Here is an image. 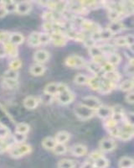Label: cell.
Returning <instances> with one entry per match:
<instances>
[{
  "label": "cell",
  "mask_w": 134,
  "mask_h": 168,
  "mask_svg": "<svg viewBox=\"0 0 134 168\" xmlns=\"http://www.w3.org/2000/svg\"><path fill=\"white\" fill-rule=\"evenodd\" d=\"M75 114L77 117L82 119V120H86L90 118H92L96 114V111L93 109H90L86 106H85L83 104H78L76 107L75 108Z\"/></svg>",
  "instance_id": "obj_1"
},
{
  "label": "cell",
  "mask_w": 134,
  "mask_h": 168,
  "mask_svg": "<svg viewBox=\"0 0 134 168\" xmlns=\"http://www.w3.org/2000/svg\"><path fill=\"white\" fill-rule=\"evenodd\" d=\"M31 152V146L27 144H19L10 149L9 153L11 156L14 158H19L29 154Z\"/></svg>",
  "instance_id": "obj_2"
},
{
  "label": "cell",
  "mask_w": 134,
  "mask_h": 168,
  "mask_svg": "<svg viewBox=\"0 0 134 168\" xmlns=\"http://www.w3.org/2000/svg\"><path fill=\"white\" fill-rule=\"evenodd\" d=\"M81 104H83L87 108H89L90 109H93L95 111L98 109L102 105L100 101L97 97H92V96L84 97L81 101Z\"/></svg>",
  "instance_id": "obj_3"
},
{
  "label": "cell",
  "mask_w": 134,
  "mask_h": 168,
  "mask_svg": "<svg viewBox=\"0 0 134 168\" xmlns=\"http://www.w3.org/2000/svg\"><path fill=\"white\" fill-rule=\"evenodd\" d=\"M65 62H66L67 66L70 67H76V68L83 67L86 65L84 58L79 56H70L67 58Z\"/></svg>",
  "instance_id": "obj_4"
},
{
  "label": "cell",
  "mask_w": 134,
  "mask_h": 168,
  "mask_svg": "<svg viewBox=\"0 0 134 168\" xmlns=\"http://www.w3.org/2000/svg\"><path fill=\"white\" fill-rule=\"evenodd\" d=\"M57 97L60 104L65 105V104H70L73 101L74 95L69 89H66L57 94Z\"/></svg>",
  "instance_id": "obj_5"
},
{
  "label": "cell",
  "mask_w": 134,
  "mask_h": 168,
  "mask_svg": "<svg viewBox=\"0 0 134 168\" xmlns=\"http://www.w3.org/2000/svg\"><path fill=\"white\" fill-rule=\"evenodd\" d=\"M50 39H51V42L55 46H62L66 43L67 38L64 33H52L50 35Z\"/></svg>",
  "instance_id": "obj_6"
},
{
  "label": "cell",
  "mask_w": 134,
  "mask_h": 168,
  "mask_svg": "<svg viewBox=\"0 0 134 168\" xmlns=\"http://www.w3.org/2000/svg\"><path fill=\"white\" fill-rule=\"evenodd\" d=\"M116 147V144L114 142L113 140H111L110 138H105L103 140H101L100 142V151L104 152H109V151H113Z\"/></svg>",
  "instance_id": "obj_7"
},
{
  "label": "cell",
  "mask_w": 134,
  "mask_h": 168,
  "mask_svg": "<svg viewBox=\"0 0 134 168\" xmlns=\"http://www.w3.org/2000/svg\"><path fill=\"white\" fill-rule=\"evenodd\" d=\"M113 113V109L111 107H107V106H100L98 109L96 110V114L98 117L107 119L111 116V114Z\"/></svg>",
  "instance_id": "obj_8"
},
{
  "label": "cell",
  "mask_w": 134,
  "mask_h": 168,
  "mask_svg": "<svg viewBox=\"0 0 134 168\" xmlns=\"http://www.w3.org/2000/svg\"><path fill=\"white\" fill-rule=\"evenodd\" d=\"M50 54L45 50H39L34 55V59L36 61L37 63L42 64L49 60Z\"/></svg>",
  "instance_id": "obj_9"
},
{
  "label": "cell",
  "mask_w": 134,
  "mask_h": 168,
  "mask_svg": "<svg viewBox=\"0 0 134 168\" xmlns=\"http://www.w3.org/2000/svg\"><path fill=\"white\" fill-rule=\"evenodd\" d=\"M80 28H81L83 30L89 31V32H90L91 34L94 33V32H97V31L100 30L97 24L94 23V22L90 21V20H84L83 23H82V24H81Z\"/></svg>",
  "instance_id": "obj_10"
},
{
  "label": "cell",
  "mask_w": 134,
  "mask_h": 168,
  "mask_svg": "<svg viewBox=\"0 0 134 168\" xmlns=\"http://www.w3.org/2000/svg\"><path fill=\"white\" fill-rule=\"evenodd\" d=\"M40 101L35 97L33 96H30L27 97L24 100H23V106L26 108L27 109H34L38 107Z\"/></svg>",
  "instance_id": "obj_11"
},
{
  "label": "cell",
  "mask_w": 134,
  "mask_h": 168,
  "mask_svg": "<svg viewBox=\"0 0 134 168\" xmlns=\"http://www.w3.org/2000/svg\"><path fill=\"white\" fill-rule=\"evenodd\" d=\"M123 29V24L122 23L121 21H113V22H111L108 24V27H107V30H109L112 35L119 33L121 31H122Z\"/></svg>",
  "instance_id": "obj_12"
},
{
  "label": "cell",
  "mask_w": 134,
  "mask_h": 168,
  "mask_svg": "<svg viewBox=\"0 0 134 168\" xmlns=\"http://www.w3.org/2000/svg\"><path fill=\"white\" fill-rule=\"evenodd\" d=\"M115 87V82H111L107 80H101L100 82V87H99V92H100L101 93H110L111 91Z\"/></svg>",
  "instance_id": "obj_13"
},
{
  "label": "cell",
  "mask_w": 134,
  "mask_h": 168,
  "mask_svg": "<svg viewBox=\"0 0 134 168\" xmlns=\"http://www.w3.org/2000/svg\"><path fill=\"white\" fill-rule=\"evenodd\" d=\"M31 4L28 2H20L17 3L16 12L19 14H27L31 10Z\"/></svg>",
  "instance_id": "obj_14"
},
{
  "label": "cell",
  "mask_w": 134,
  "mask_h": 168,
  "mask_svg": "<svg viewBox=\"0 0 134 168\" xmlns=\"http://www.w3.org/2000/svg\"><path fill=\"white\" fill-rule=\"evenodd\" d=\"M3 49L7 55H9V57H16L18 54V49H17L16 46H14L12 43H10L8 40L6 42H4V46H3Z\"/></svg>",
  "instance_id": "obj_15"
},
{
  "label": "cell",
  "mask_w": 134,
  "mask_h": 168,
  "mask_svg": "<svg viewBox=\"0 0 134 168\" xmlns=\"http://www.w3.org/2000/svg\"><path fill=\"white\" fill-rule=\"evenodd\" d=\"M71 151H72V154L76 156H83L86 154L87 149L83 144H78L74 145L71 149Z\"/></svg>",
  "instance_id": "obj_16"
},
{
  "label": "cell",
  "mask_w": 134,
  "mask_h": 168,
  "mask_svg": "<svg viewBox=\"0 0 134 168\" xmlns=\"http://www.w3.org/2000/svg\"><path fill=\"white\" fill-rule=\"evenodd\" d=\"M44 93L49 96H55L58 94V83H49L44 87Z\"/></svg>",
  "instance_id": "obj_17"
},
{
  "label": "cell",
  "mask_w": 134,
  "mask_h": 168,
  "mask_svg": "<svg viewBox=\"0 0 134 168\" xmlns=\"http://www.w3.org/2000/svg\"><path fill=\"white\" fill-rule=\"evenodd\" d=\"M55 140L58 144H65L70 140V134L66 131H60L57 133Z\"/></svg>",
  "instance_id": "obj_18"
},
{
  "label": "cell",
  "mask_w": 134,
  "mask_h": 168,
  "mask_svg": "<svg viewBox=\"0 0 134 168\" xmlns=\"http://www.w3.org/2000/svg\"><path fill=\"white\" fill-rule=\"evenodd\" d=\"M24 40L23 35H21L19 33H13L9 35V41L10 43H12L14 46H18L22 44Z\"/></svg>",
  "instance_id": "obj_19"
},
{
  "label": "cell",
  "mask_w": 134,
  "mask_h": 168,
  "mask_svg": "<svg viewBox=\"0 0 134 168\" xmlns=\"http://www.w3.org/2000/svg\"><path fill=\"white\" fill-rule=\"evenodd\" d=\"M30 71L34 76H40L45 71V67H44L42 64H34L33 66H31Z\"/></svg>",
  "instance_id": "obj_20"
},
{
  "label": "cell",
  "mask_w": 134,
  "mask_h": 168,
  "mask_svg": "<svg viewBox=\"0 0 134 168\" xmlns=\"http://www.w3.org/2000/svg\"><path fill=\"white\" fill-rule=\"evenodd\" d=\"M104 77H105V80L109 81V82H117L120 79V75H119V73L117 71L114 70L105 72Z\"/></svg>",
  "instance_id": "obj_21"
},
{
  "label": "cell",
  "mask_w": 134,
  "mask_h": 168,
  "mask_svg": "<svg viewBox=\"0 0 134 168\" xmlns=\"http://www.w3.org/2000/svg\"><path fill=\"white\" fill-rule=\"evenodd\" d=\"M56 141L55 140V138L52 137H46L44 138L42 141V145L44 149L49 150V151H53V149L56 144Z\"/></svg>",
  "instance_id": "obj_22"
},
{
  "label": "cell",
  "mask_w": 134,
  "mask_h": 168,
  "mask_svg": "<svg viewBox=\"0 0 134 168\" xmlns=\"http://www.w3.org/2000/svg\"><path fill=\"white\" fill-rule=\"evenodd\" d=\"M106 60H107V63L111 64V65H112V66H117V64L120 63L121 61V57L120 55H118L116 52H114V53L109 54V55H107V58H106Z\"/></svg>",
  "instance_id": "obj_23"
},
{
  "label": "cell",
  "mask_w": 134,
  "mask_h": 168,
  "mask_svg": "<svg viewBox=\"0 0 134 168\" xmlns=\"http://www.w3.org/2000/svg\"><path fill=\"white\" fill-rule=\"evenodd\" d=\"M87 69L90 71L91 73L93 74H99L102 71L101 69V65H100L99 63H97L96 61H90L89 63L87 64Z\"/></svg>",
  "instance_id": "obj_24"
},
{
  "label": "cell",
  "mask_w": 134,
  "mask_h": 168,
  "mask_svg": "<svg viewBox=\"0 0 134 168\" xmlns=\"http://www.w3.org/2000/svg\"><path fill=\"white\" fill-rule=\"evenodd\" d=\"M28 43L30 46H40V33L33 32L28 39Z\"/></svg>",
  "instance_id": "obj_25"
},
{
  "label": "cell",
  "mask_w": 134,
  "mask_h": 168,
  "mask_svg": "<svg viewBox=\"0 0 134 168\" xmlns=\"http://www.w3.org/2000/svg\"><path fill=\"white\" fill-rule=\"evenodd\" d=\"M100 82H101V80L98 77H89V80H88V82L87 83L89 84V86L90 87L91 89L93 90H99V87H100Z\"/></svg>",
  "instance_id": "obj_26"
},
{
  "label": "cell",
  "mask_w": 134,
  "mask_h": 168,
  "mask_svg": "<svg viewBox=\"0 0 134 168\" xmlns=\"http://www.w3.org/2000/svg\"><path fill=\"white\" fill-rule=\"evenodd\" d=\"M1 3H2V5L4 8V9L6 10L7 13L16 11V2H13V1H3V2H1Z\"/></svg>",
  "instance_id": "obj_27"
},
{
  "label": "cell",
  "mask_w": 134,
  "mask_h": 168,
  "mask_svg": "<svg viewBox=\"0 0 134 168\" xmlns=\"http://www.w3.org/2000/svg\"><path fill=\"white\" fill-rule=\"evenodd\" d=\"M93 166L95 168H106L108 166V161L103 156H100L94 160Z\"/></svg>",
  "instance_id": "obj_28"
},
{
  "label": "cell",
  "mask_w": 134,
  "mask_h": 168,
  "mask_svg": "<svg viewBox=\"0 0 134 168\" xmlns=\"http://www.w3.org/2000/svg\"><path fill=\"white\" fill-rule=\"evenodd\" d=\"M133 165L132 159L127 156H124L119 161V167L120 168H132Z\"/></svg>",
  "instance_id": "obj_29"
},
{
  "label": "cell",
  "mask_w": 134,
  "mask_h": 168,
  "mask_svg": "<svg viewBox=\"0 0 134 168\" xmlns=\"http://www.w3.org/2000/svg\"><path fill=\"white\" fill-rule=\"evenodd\" d=\"M122 15V13L118 9H111L108 13V18L111 20V22L113 21H119Z\"/></svg>",
  "instance_id": "obj_30"
},
{
  "label": "cell",
  "mask_w": 134,
  "mask_h": 168,
  "mask_svg": "<svg viewBox=\"0 0 134 168\" xmlns=\"http://www.w3.org/2000/svg\"><path fill=\"white\" fill-rule=\"evenodd\" d=\"M89 52H90V56L93 57L94 59L98 58V57H103L104 56L102 51L100 50V47L97 46H94L89 48Z\"/></svg>",
  "instance_id": "obj_31"
},
{
  "label": "cell",
  "mask_w": 134,
  "mask_h": 168,
  "mask_svg": "<svg viewBox=\"0 0 134 168\" xmlns=\"http://www.w3.org/2000/svg\"><path fill=\"white\" fill-rule=\"evenodd\" d=\"M100 50L102 51L103 55H109V54L114 53L115 52V47L113 46H111L110 44H104V45H101L100 46Z\"/></svg>",
  "instance_id": "obj_32"
},
{
  "label": "cell",
  "mask_w": 134,
  "mask_h": 168,
  "mask_svg": "<svg viewBox=\"0 0 134 168\" xmlns=\"http://www.w3.org/2000/svg\"><path fill=\"white\" fill-rule=\"evenodd\" d=\"M75 163L71 160L68 159H63L59 161L58 163V167L59 168H74L75 167Z\"/></svg>",
  "instance_id": "obj_33"
},
{
  "label": "cell",
  "mask_w": 134,
  "mask_h": 168,
  "mask_svg": "<svg viewBox=\"0 0 134 168\" xmlns=\"http://www.w3.org/2000/svg\"><path fill=\"white\" fill-rule=\"evenodd\" d=\"M88 80H89V77H86V75H83V74H78L74 78V82L78 85L86 84L88 82Z\"/></svg>",
  "instance_id": "obj_34"
},
{
  "label": "cell",
  "mask_w": 134,
  "mask_h": 168,
  "mask_svg": "<svg viewBox=\"0 0 134 168\" xmlns=\"http://www.w3.org/2000/svg\"><path fill=\"white\" fill-rule=\"evenodd\" d=\"M132 87H133V82L131 80L123 81L120 85L121 90L124 91V92H129L132 89Z\"/></svg>",
  "instance_id": "obj_35"
},
{
  "label": "cell",
  "mask_w": 134,
  "mask_h": 168,
  "mask_svg": "<svg viewBox=\"0 0 134 168\" xmlns=\"http://www.w3.org/2000/svg\"><path fill=\"white\" fill-rule=\"evenodd\" d=\"M29 131H30V125H29V124H24V123H20V124H17V126H16L17 133L26 134Z\"/></svg>",
  "instance_id": "obj_36"
},
{
  "label": "cell",
  "mask_w": 134,
  "mask_h": 168,
  "mask_svg": "<svg viewBox=\"0 0 134 168\" xmlns=\"http://www.w3.org/2000/svg\"><path fill=\"white\" fill-rule=\"evenodd\" d=\"M18 72H17V71L14 70H9L6 71L4 74H3V77H4V79H13V80H17V78H18Z\"/></svg>",
  "instance_id": "obj_37"
},
{
  "label": "cell",
  "mask_w": 134,
  "mask_h": 168,
  "mask_svg": "<svg viewBox=\"0 0 134 168\" xmlns=\"http://www.w3.org/2000/svg\"><path fill=\"white\" fill-rule=\"evenodd\" d=\"M54 152L57 155H63L66 152L67 149L65 144H55V146L53 149Z\"/></svg>",
  "instance_id": "obj_38"
},
{
  "label": "cell",
  "mask_w": 134,
  "mask_h": 168,
  "mask_svg": "<svg viewBox=\"0 0 134 168\" xmlns=\"http://www.w3.org/2000/svg\"><path fill=\"white\" fill-rule=\"evenodd\" d=\"M26 140V134H20V133H17L13 134V141L16 142L17 144H23V142Z\"/></svg>",
  "instance_id": "obj_39"
},
{
  "label": "cell",
  "mask_w": 134,
  "mask_h": 168,
  "mask_svg": "<svg viewBox=\"0 0 134 168\" xmlns=\"http://www.w3.org/2000/svg\"><path fill=\"white\" fill-rule=\"evenodd\" d=\"M51 42L50 34H40V45H46Z\"/></svg>",
  "instance_id": "obj_40"
},
{
  "label": "cell",
  "mask_w": 134,
  "mask_h": 168,
  "mask_svg": "<svg viewBox=\"0 0 134 168\" xmlns=\"http://www.w3.org/2000/svg\"><path fill=\"white\" fill-rule=\"evenodd\" d=\"M132 136H133V133H129V132H126V131L121 130H120L118 138H120L121 140H122V141H128Z\"/></svg>",
  "instance_id": "obj_41"
},
{
  "label": "cell",
  "mask_w": 134,
  "mask_h": 168,
  "mask_svg": "<svg viewBox=\"0 0 134 168\" xmlns=\"http://www.w3.org/2000/svg\"><path fill=\"white\" fill-rule=\"evenodd\" d=\"M3 85L9 88H13V87H16L18 86V81L13 80V79H4Z\"/></svg>",
  "instance_id": "obj_42"
},
{
  "label": "cell",
  "mask_w": 134,
  "mask_h": 168,
  "mask_svg": "<svg viewBox=\"0 0 134 168\" xmlns=\"http://www.w3.org/2000/svg\"><path fill=\"white\" fill-rule=\"evenodd\" d=\"M21 65H22V62L20 61L19 60H13L9 64V69L11 70H14L17 71L20 67H21Z\"/></svg>",
  "instance_id": "obj_43"
},
{
  "label": "cell",
  "mask_w": 134,
  "mask_h": 168,
  "mask_svg": "<svg viewBox=\"0 0 134 168\" xmlns=\"http://www.w3.org/2000/svg\"><path fill=\"white\" fill-rule=\"evenodd\" d=\"M9 131L7 128L0 126V139L4 140L9 136Z\"/></svg>",
  "instance_id": "obj_44"
},
{
  "label": "cell",
  "mask_w": 134,
  "mask_h": 168,
  "mask_svg": "<svg viewBox=\"0 0 134 168\" xmlns=\"http://www.w3.org/2000/svg\"><path fill=\"white\" fill-rule=\"evenodd\" d=\"M114 44H115V46H127L124 37H118V38H116V39L114 40Z\"/></svg>",
  "instance_id": "obj_45"
},
{
  "label": "cell",
  "mask_w": 134,
  "mask_h": 168,
  "mask_svg": "<svg viewBox=\"0 0 134 168\" xmlns=\"http://www.w3.org/2000/svg\"><path fill=\"white\" fill-rule=\"evenodd\" d=\"M101 69L102 71H104L105 72H107V71H111L115 70V67L112 65L107 63V62H105L103 65H101Z\"/></svg>",
  "instance_id": "obj_46"
},
{
  "label": "cell",
  "mask_w": 134,
  "mask_h": 168,
  "mask_svg": "<svg viewBox=\"0 0 134 168\" xmlns=\"http://www.w3.org/2000/svg\"><path fill=\"white\" fill-rule=\"evenodd\" d=\"M124 39H125V41H126V44L128 46H132L133 45V35H128L127 36H124Z\"/></svg>",
  "instance_id": "obj_47"
},
{
  "label": "cell",
  "mask_w": 134,
  "mask_h": 168,
  "mask_svg": "<svg viewBox=\"0 0 134 168\" xmlns=\"http://www.w3.org/2000/svg\"><path fill=\"white\" fill-rule=\"evenodd\" d=\"M9 34L5 33V32H0V43L1 42H6L9 40Z\"/></svg>",
  "instance_id": "obj_48"
},
{
  "label": "cell",
  "mask_w": 134,
  "mask_h": 168,
  "mask_svg": "<svg viewBox=\"0 0 134 168\" xmlns=\"http://www.w3.org/2000/svg\"><path fill=\"white\" fill-rule=\"evenodd\" d=\"M126 101H127L128 104H133L134 95H133V93H132V92L128 93L127 94V96H126Z\"/></svg>",
  "instance_id": "obj_49"
},
{
  "label": "cell",
  "mask_w": 134,
  "mask_h": 168,
  "mask_svg": "<svg viewBox=\"0 0 134 168\" xmlns=\"http://www.w3.org/2000/svg\"><path fill=\"white\" fill-rule=\"evenodd\" d=\"M84 43H85V46L88 48H90V47L96 46V42L92 40L91 39H87V40H84Z\"/></svg>",
  "instance_id": "obj_50"
},
{
  "label": "cell",
  "mask_w": 134,
  "mask_h": 168,
  "mask_svg": "<svg viewBox=\"0 0 134 168\" xmlns=\"http://www.w3.org/2000/svg\"><path fill=\"white\" fill-rule=\"evenodd\" d=\"M127 71L128 74H133V62H132V60L127 65Z\"/></svg>",
  "instance_id": "obj_51"
},
{
  "label": "cell",
  "mask_w": 134,
  "mask_h": 168,
  "mask_svg": "<svg viewBox=\"0 0 134 168\" xmlns=\"http://www.w3.org/2000/svg\"><path fill=\"white\" fill-rule=\"evenodd\" d=\"M44 29L47 31H52V22H45L44 24Z\"/></svg>",
  "instance_id": "obj_52"
},
{
  "label": "cell",
  "mask_w": 134,
  "mask_h": 168,
  "mask_svg": "<svg viewBox=\"0 0 134 168\" xmlns=\"http://www.w3.org/2000/svg\"><path fill=\"white\" fill-rule=\"evenodd\" d=\"M6 14H7L6 10L4 9V8H3V6L2 5V3H1V2H0V18H3V17L5 16Z\"/></svg>",
  "instance_id": "obj_53"
},
{
  "label": "cell",
  "mask_w": 134,
  "mask_h": 168,
  "mask_svg": "<svg viewBox=\"0 0 134 168\" xmlns=\"http://www.w3.org/2000/svg\"><path fill=\"white\" fill-rule=\"evenodd\" d=\"M100 156H102V155H101V153L98 152V151H96V152H94V153L91 154L90 158H91V159L94 161V160H96V159H97L98 157H100Z\"/></svg>",
  "instance_id": "obj_54"
},
{
  "label": "cell",
  "mask_w": 134,
  "mask_h": 168,
  "mask_svg": "<svg viewBox=\"0 0 134 168\" xmlns=\"http://www.w3.org/2000/svg\"><path fill=\"white\" fill-rule=\"evenodd\" d=\"M81 168H95L93 166V162L91 163V162H86V163H85V164L81 166Z\"/></svg>",
  "instance_id": "obj_55"
},
{
  "label": "cell",
  "mask_w": 134,
  "mask_h": 168,
  "mask_svg": "<svg viewBox=\"0 0 134 168\" xmlns=\"http://www.w3.org/2000/svg\"><path fill=\"white\" fill-rule=\"evenodd\" d=\"M5 55H6V53H5V51H4V49H3V48L0 49V57H4Z\"/></svg>",
  "instance_id": "obj_56"
},
{
  "label": "cell",
  "mask_w": 134,
  "mask_h": 168,
  "mask_svg": "<svg viewBox=\"0 0 134 168\" xmlns=\"http://www.w3.org/2000/svg\"><path fill=\"white\" fill-rule=\"evenodd\" d=\"M3 142H4V141H3V140H2V139H0V146H1V145H2V144H3Z\"/></svg>",
  "instance_id": "obj_57"
}]
</instances>
